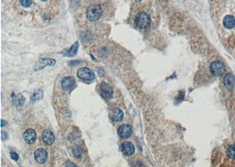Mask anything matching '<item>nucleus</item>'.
<instances>
[{"label":"nucleus","instance_id":"obj_2","mask_svg":"<svg viewBox=\"0 0 235 167\" xmlns=\"http://www.w3.org/2000/svg\"><path fill=\"white\" fill-rule=\"evenodd\" d=\"M136 26L141 29L148 28L151 24L150 16L145 13H141L138 14L135 20Z\"/></svg>","mask_w":235,"mask_h":167},{"label":"nucleus","instance_id":"obj_16","mask_svg":"<svg viewBox=\"0 0 235 167\" xmlns=\"http://www.w3.org/2000/svg\"><path fill=\"white\" fill-rule=\"evenodd\" d=\"M101 89L104 97L107 98H111L112 97V89L108 83L105 82H102L101 84Z\"/></svg>","mask_w":235,"mask_h":167},{"label":"nucleus","instance_id":"obj_9","mask_svg":"<svg viewBox=\"0 0 235 167\" xmlns=\"http://www.w3.org/2000/svg\"><path fill=\"white\" fill-rule=\"evenodd\" d=\"M37 137V135L36 132L35 130L31 128L27 130L23 135L24 140L28 144H32L34 143Z\"/></svg>","mask_w":235,"mask_h":167},{"label":"nucleus","instance_id":"obj_19","mask_svg":"<svg viewBox=\"0 0 235 167\" xmlns=\"http://www.w3.org/2000/svg\"><path fill=\"white\" fill-rule=\"evenodd\" d=\"M72 154L75 158H80L82 155V151L81 148L78 145H75L72 149Z\"/></svg>","mask_w":235,"mask_h":167},{"label":"nucleus","instance_id":"obj_8","mask_svg":"<svg viewBox=\"0 0 235 167\" xmlns=\"http://www.w3.org/2000/svg\"><path fill=\"white\" fill-rule=\"evenodd\" d=\"M121 151L124 155L126 156H131L134 154L135 148L132 142L125 141L121 144Z\"/></svg>","mask_w":235,"mask_h":167},{"label":"nucleus","instance_id":"obj_4","mask_svg":"<svg viewBox=\"0 0 235 167\" xmlns=\"http://www.w3.org/2000/svg\"><path fill=\"white\" fill-rule=\"evenodd\" d=\"M209 68L212 75L215 76H220L223 73L225 70V66L224 64L221 61H219L212 62Z\"/></svg>","mask_w":235,"mask_h":167},{"label":"nucleus","instance_id":"obj_13","mask_svg":"<svg viewBox=\"0 0 235 167\" xmlns=\"http://www.w3.org/2000/svg\"><path fill=\"white\" fill-rule=\"evenodd\" d=\"M223 82L227 89L231 90L233 88L235 82V79L234 76L231 73L227 74L224 78Z\"/></svg>","mask_w":235,"mask_h":167},{"label":"nucleus","instance_id":"obj_21","mask_svg":"<svg viewBox=\"0 0 235 167\" xmlns=\"http://www.w3.org/2000/svg\"><path fill=\"white\" fill-rule=\"evenodd\" d=\"M20 1L22 6L25 8H28L31 5L33 0H20Z\"/></svg>","mask_w":235,"mask_h":167},{"label":"nucleus","instance_id":"obj_14","mask_svg":"<svg viewBox=\"0 0 235 167\" xmlns=\"http://www.w3.org/2000/svg\"><path fill=\"white\" fill-rule=\"evenodd\" d=\"M223 25L227 29H233L235 26V20L234 17L230 15L225 16L223 20Z\"/></svg>","mask_w":235,"mask_h":167},{"label":"nucleus","instance_id":"obj_27","mask_svg":"<svg viewBox=\"0 0 235 167\" xmlns=\"http://www.w3.org/2000/svg\"><path fill=\"white\" fill-rule=\"evenodd\" d=\"M41 1H44V2H45V1H47V0H41Z\"/></svg>","mask_w":235,"mask_h":167},{"label":"nucleus","instance_id":"obj_18","mask_svg":"<svg viewBox=\"0 0 235 167\" xmlns=\"http://www.w3.org/2000/svg\"><path fill=\"white\" fill-rule=\"evenodd\" d=\"M43 96H44L43 91L41 89H36L33 92L31 99L32 101H37L41 100L43 98Z\"/></svg>","mask_w":235,"mask_h":167},{"label":"nucleus","instance_id":"obj_5","mask_svg":"<svg viewBox=\"0 0 235 167\" xmlns=\"http://www.w3.org/2000/svg\"><path fill=\"white\" fill-rule=\"evenodd\" d=\"M56 61L54 59L50 58H40L35 64L34 70L35 71H38L43 69L47 66H54L55 65Z\"/></svg>","mask_w":235,"mask_h":167},{"label":"nucleus","instance_id":"obj_15","mask_svg":"<svg viewBox=\"0 0 235 167\" xmlns=\"http://www.w3.org/2000/svg\"><path fill=\"white\" fill-rule=\"evenodd\" d=\"M124 117V113L119 109H114L111 114V118L112 120L115 122L121 121L123 120Z\"/></svg>","mask_w":235,"mask_h":167},{"label":"nucleus","instance_id":"obj_11","mask_svg":"<svg viewBox=\"0 0 235 167\" xmlns=\"http://www.w3.org/2000/svg\"><path fill=\"white\" fill-rule=\"evenodd\" d=\"M75 85V80L73 77H66L61 82V86L64 90L68 91L74 87Z\"/></svg>","mask_w":235,"mask_h":167},{"label":"nucleus","instance_id":"obj_1","mask_svg":"<svg viewBox=\"0 0 235 167\" xmlns=\"http://www.w3.org/2000/svg\"><path fill=\"white\" fill-rule=\"evenodd\" d=\"M102 15V9L98 4H92L89 6L86 12L87 19L92 22L96 21L101 18Z\"/></svg>","mask_w":235,"mask_h":167},{"label":"nucleus","instance_id":"obj_23","mask_svg":"<svg viewBox=\"0 0 235 167\" xmlns=\"http://www.w3.org/2000/svg\"><path fill=\"white\" fill-rule=\"evenodd\" d=\"M7 139H9V135L7 134V132L2 131H1V140L3 141H6Z\"/></svg>","mask_w":235,"mask_h":167},{"label":"nucleus","instance_id":"obj_3","mask_svg":"<svg viewBox=\"0 0 235 167\" xmlns=\"http://www.w3.org/2000/svg\"><path fill=\"white\" fill-rule=\"evenodd\" d=\"M77 75L80 79L85 81H92L95 79V74L93 71L86 67L80 68L78 70Z\"/></svg>","mask_w":235,"mask_h":167},{"label":"nucleus","instance_id":"obj_20","mask_svg":"<svg viewBox=\"0 0 235 167\" xmlns=\"http://www.w3.org/2000/svg\"><path fill=\"white\" fill-rule=\"evenodd\" d=\"M227 155L232 159H235V145L229 146L226 150Z\"/></svg>","mask_w":235,"mask_h":167},{"label":"nucleus","instance_id":"obj_22","mask_svg":"<svg viewBox=\"0 0 235 167\" xmlns=\"http://www.w3.org/2000/svg\"><path fill=\"white\" fill-rule=\"evenodd\" d=\"M230 48L231 49V51H232L233 55L235 56V37H234L232 41L230 42Z\"/></svg>","mask_w":235,"mask_h":167},{"label":"nucleus","instance_id":"obj_6","mask_svg":"<svg viewBox=\"0 0 235 167\" xmlns=\"http://www.w3.org/2000/svg\"><path fill=\"white\" fill-rule=\"evenodd\" d=\"M34 158L37 162L40 164H43L47 160L48 153L45 149L38 148L34 152Z\"/></svg>","mask_w":235,"mask_h":167},{"label":"nucleus","instance_id":"obj_25","mask_svg":"<svg viewBox=\"0 0 235 167\" xmlns=\"http://www.w3.org/2000/svg\"><path fill=\"white\" fill-rule=\"evenodd\" d=\"M80 63H81V62L78 61H72L69 62V65L70 66H76Z\"/></svg>","mask_w":235,"mask_h":167},{"label":"nucleus","instance_id":"obj_17","mask_svg":"<svg viewBox=\"0 0 235 167\" xmlns=\"http://www.w3.org/2000/svg\"><path fill=\"white\" fill-rule=\"evenodd\" d=\"M25 101L26 99L24 96L21 93L14 94L13 97V103L16 107L21 106L25 103Z\"/></svg>","mask_w":235,"mask_h":167},{"label":"nucleus","instance_id":"obj_10","mask_svg":"<svg viewBox=\"0 0 235 167\" xmlns=\"http://www.w3.org/2000/svg\"><path fill=\"white\" fill-rule=\"evenodd\" d=\"M42 138L46 144L52 145L55 141V135L51 130H45L42 134Z\"/></svg>","mask_w":235,"mask_h":167},{"label":"nucleus","instance_id":"obj_12","mask_svg":"<svg viewBox=\"0 0 235 167\" xmlns=\"http://www.w3.org/2000/svg\"><path fill=\"white\" fill-rule=\"evenodd\" d=\"M79 49V42L78 41H76L71 47V48L68 50H66L65 52L63 51L62 54L65 56L68 57H74L75 56L78 51Z\"/></svg>","mask_w":235,"mask_h":167},{"label":"nucleus","instance_id":"obj_26","mask_svg":"<svg viewBox=\"0 0 235 167\" xmlns=\"http://www.w3.org/2000/svg\"><path fill=\"white\" fill-rule=\"evenodd\" d=\"M4 121L3 120H1V127H4Z\"/></svg>","mask_w":235,"mask_h":167},{"label":"nucleus","instance_id":"obj_7","mask_svg":"<svg viewBox=\"0 0 235 167\" xmlns=\"http://www.w3.org/2000/svg\"><path fill=\"white\" fill-rule=\"evenodd\" d=\"M132 133V129L131 125L128 124H123L118 129V134L122 138H127L129 137Z\"/></svg>","mask_w":235,"mask_h":167},{"label":"nucleus","instance_id":"obj_24","mask_svg":"<svg viewBox=\"0 0 235 167\" xmlns=\"http://www.w3.org/2000/svg\"><path fill=\"white\" fill-rule=\"evenodd\" d=\"M10 154H11V158H12L13 159H14V160H15V161H18V154H17L16 152H11Z\"/></svg>","mask_w":235,"mask_h":167}]
</instances>
